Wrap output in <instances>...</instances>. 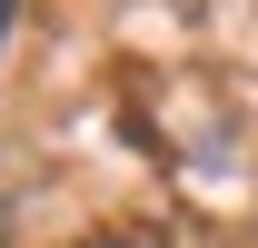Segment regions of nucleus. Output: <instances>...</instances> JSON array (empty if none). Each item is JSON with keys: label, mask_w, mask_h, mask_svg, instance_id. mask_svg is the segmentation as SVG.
<instances>
[{"label": "nucleus", "mask_w": 258, "mask_h": 248, "mask_svg": "<svg viewBox=\"0 0 258 248\" xmlns=\"http://www.w3.org/2000/svg\"><path fill=\"white\" fill-rule=\"evenodd\" d=\"M0 40H10V0H0Z\"/></svg>", "instance_id": "f257e3e1"}]
</instances>
